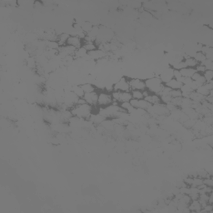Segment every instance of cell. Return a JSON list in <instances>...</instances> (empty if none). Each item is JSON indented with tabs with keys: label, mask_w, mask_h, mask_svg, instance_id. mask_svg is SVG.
I'll list each match as a JSON object with an SVG mask.
<instances>
[{
	"label": "cell",
	"mask_w": 213,
	"mask_h": 213,
	"mask_svg": "<svg viewBox=\"0 0 213 213\" xmlns=\"http://www.w3.org/2000/svg\"><path fill=\"white\" fill-rule=\"evenodd\" d=\"M70 110L72 116L74 117H79L82 119H89L92 114L93 108L88 103H83L75 105Z\"/></svg>",
	"instance_id": "obj_1"
},
{
	"label": "cell",
	"mask_w": 213,
	"mask_h": 213,
	"mask_svg": "<svg viewBox=\"0 0 213 213\" xmlns=\"http://www.w3.org/2000/svg\"><path fill=\"white\" fill-rule=\"evenodd\" d=\"M145 83H146V89L151 93H154V94H157V95H159V93L162 90L163 87L165 86L159 77L149 78L145 80Z\"/></svg>",
	"instance_id": "obj_2"
},
{
	"label": "cell",
	"mask_w": 213,
	"mask_h": 213,
	"mask_svg": "<svg viewBox=\"0 0 213 213\" xmlns=\"http://www.w3.org/2000/svg\"><path fill=\"white\" fill-rule=\"evenodd\" d=\"M113 97V102H117L118 104L122 102H127L132 99L131 92H120V91H114L111 92Z\"/></svg>",
	"instance_id": "obj_3"
},
{
	"label": "cell",
	"mask_w": 213,
	"mask_h": 213,
	"mask_svg": "<svg viewBox=\"0 0 213 213\" xmlns=\"http://www.w3.org/2000/svg\"><path fill=\"white\" fill-rule=\"evenodd\" d=\"M113 99L112 94L108 92H101L98 93V100H97V107L106 108L109 105L113 104Z\"/></svg>",
	"instance_id": "obj_4"
},
{
	"label": "cell",
	"mask_w": 213,
	"mask_h": 213,
	"mask_svg": "<svg viewBox=\"0 0 213 213\" xmlns=\"http://www.w3.org/2000/svg\"><path fill=\"white\" fill-rule=\"evenodd\" d=\"M114 91H120V92H131V88L129 85V80L126 78H121L117 80V83L113 85Z\"/></svg>",
	"instance_id": "obj_5"
},
{
	"label": "cell",
	"mask_w": 213,
	"mask_h": 213,
	"mask_svg": "<svg viewBox=\"0 0 213 213\" xmlns=\"http://www.w3.org/2000/svg\"><path fill=\"white\" fill-rule=\"evenodd\" d=\"M84 101L86 102V103H88L90 106L93 107H97V100H98V92L97 91L92 92H88L85 93L83 97Z\"/></svg>",
	"instance_id": "obj_6"
},
{
	"label": "cell",
	"mask_w": 213,
	"mask_h": 213,
	"mask_svg": "<svg viewBox=\"0 0 213 213\" xmlns=\"http://www.w3.org/2000/svg\"><path fill=\"white\" fill-rule=\"evenodd\" d=\"M129 85L132 90H140V91H144L146 88V83L145 81L140 78H132L129 80Z\"/></svg>",
	"instance_id": "obj_7"
},
{
	"label": "cell",
	"mask_w": 213,
	"mask_h": 213,
	"mask_svg": "<svg viewBox=\"0 0 213 213\" xmlns=\"http://www.w3.org/2000/svg\"><path fill=\"white\" fill-rule=\"evenodd\" d=\"M130 103H131V105L134 108L143 109V110H146V111L151 106L150 103L148 102H146L144 98L141 99V100H137V99H133L132 98V100L130 101Z\"/></svg>",
	"instance_id": "obj_8"
},
{
	"label": "cell",
	"mask_w": 213,
	"mask_h": 213,
	"mask_svg": "<svg viewBox=\"0 0 213 213\" xmlns=\"http://www.w3.org/2000/svg\"><path fill=\"white\" fill-rule=\"evenodd\" d=\"M83 40H82L81 38L77 37V36L70 35V37L67 39V45L73 47V48H75L76 49L81 48L83 46Z\"/></svg>",
	"instance_id": "obj_9"
},
{
	"label": "cell",
	"mask_w": 213,
	"mask_h": 213,
	"mask_svg": "<svg viewBox=\"0 0 213 213\" xmlns=\"http://www.w3.org/2000/svg\"><path fill=\"white\" fill-rule=\"evenodd\" d=\"M88 55L90 57V59L92 60H94V61H97L99 59H104L105 57L107 56L106 55V53L103 52L102 50H100V49H96V50L92 51V52H88Z\"/></svg>",
	"instance_id": "obj_10"
},
{
	"label": "cell",
	"mask_w": 213,
	"mask_h": 213,
	"mask_svg": "<svg viewBox=\"0 0 213 213\" xmlns=\"http://www.w3.org/2000/svg\"><path fill=\"white\" fill-rule=\"evenodd\" d=\"M188 208L191 211V212H201V205L198 200H193L190 201L188 205Z\"/></svg>",
	"instance_id": "obj_11"
},
{
	"label": "cell",
	"mask_w": 213,
	"mask_h": 213,
	"mask_svg": "<svg viewBox=\"0 0 213 213\" xmlns=\"http://www.w3.org/2000/svg\"><path fill=\"white\" fill-rule=\"evenodd\" d=\"M144 99L148 102L151 105H155L162 102H161V97L157 94H154V93H150L149 95L144 97Z\"/></svg>",
	"instance_id": "obj_12"
},
{
	"label": "cell",
	"mask_w": 213,
	"mask_h": 213,
	"mask_svg": "<svg viewBox=\"0 0 213 213\" xmlns=\"http://www.w3.org/2000/svg\"><path fill=\"white\" fill-rule=\"evenodd\" d=\"M184 63L186 64V67H192V68H195V67L199 64L196 61V59H194L193 57L191 56H184Z\"/></svg>",
	"instance_id": "obj_13"
},
{
	"label": "cell",
	"mask_w": 213,
	"mask_h": 213,
	"mask_svg": "<svg viewBox=\"0 0 213 213\" xmlns=\"http://www.w3.org/2000/svg\"><path fill=\"white\" fill-rule=\"evenodd\" d=\"M165 86H167V87L171 88V89H181L182 86V83L181 82H179L178 80L172 78L168 83L165 84Z\"/></svg>",
	"instance_id": "obj_14"
},
{
	"label": "cell",
	"mask_w": 213,
	"mask_h": 213,
	"mask_svg": "<svg viewBox=\"0 0 213 213\" xmlns=\"http://www.w3.org/2000/svg\"><path fill=\"white\" fill-rule=\"evenodd\" d=\"M70 37L69 34H66V33H63V34H59L58 36V42H59V46L63 47L67 45V42L68 38Z\"/></svg>",
	"instance_id": "obj_15"
},
{
	"label": "cell",
	"mask_w": 213,
	"mask_h": 213,
	"mask_svg": "<svg viewBox=\"0 0 213 213\" xmlns=\"http://www.w3.org/2000/svg\"><path fill=\"white\" fill-rule=\"evenodd\" d=\"M72 92H73L76 96L78 97H79V98H83L84 94H85V92H84L83 89L81 85H74V86H72Z\"/></svg>",
	"instance_id": "obj_16"
},
{
	"label": "cell",
	"mask_w": 213,
	"mask_h": 213,
	"mask_svg": "<svg viewBox=\"0 0 213 213\" xmlns=\"http://www.w3.org/2000/svg\"><path fill=\"white\" fill-rule=\"evenodd\" d=\"M205 97H206L201 95L198 92H196V91H193V92L190 94V96H189V98H190L192 102H200V103L201 102H203V101L205 100Z\"/></svg>",
	"instance_id": "obj_17"
},
{
	"label": "cell",
	"mask_w": 213,
	"mask_h": 213,
	"mask_svg": "<svg viewBox=\"0 0 213 213\" xmlns=\"http://www.w3.org/2000/svg\"><path fill=\"white\" fill-rule=\"evenodd\" d=\"M180 72L182 76L184 78H192V75L196 72V69L192 67H185L183 69L180 70Z\"/></svg>",
	"instance_id": "obj_18"
},
{
	"label": "cell",
	"mask_w": 213,
	"mask_h": 213,
	"mask_svg": "<svg viewBox=\"0 0 213 213\" xmlns=\"http://www.w3.org/2000/svg\"><path fill=\"white\" fill-rule=\"evenodd\" d=\"M189 196L191 198V200H198L199 197V191L198 188L196 187H190V192H189Z\"/></svg>",
	"instance_id": "obj_19"
},
{
	"label": "cell",
	"mask_w": 213,
	"mask_h": 213,
	"mask_svg": "<svg viewBox=\"0 0 213 213\" xmlns=\"http://www.w3.org/2000/svg\"><path fill=\"white\" fill-rule=\"evenodd\" d=\"M88 52L85 48H84L82 46L81 48H78L75 52V54H74V57H75L76 59H83L85 58L87 55H88Z\"/></svg>",
	"instance_id": "obj_20"
},
{
	"label": "cell",
	"mask_w": 213,
	"mask_h": 213,
	"mask_svg": "<svg viewBox=\"0 0 213 213\" xmlns=\"http://www.w3.org/2000/svg\"><path fill=\"white\" fill-rule=\"evenodd\" d=\"M27 66L29 67V68H37L38 67V63H37V60L36 58H34V56H29L28 59H27Z\"/></svg>",
	"instance_id": "obj_21"
},
{
	"label": "cell",
	"mask_w": 213,
	"mask_h": 213,
	"mask_svg": "<svg viewBox=\"0 0 213 213\" xmlns=\"http://www.w3.org/2000/svg\"><path fill=\"white\" fill-rule=\"evenodd\" d=\"M83 47L88 52H92V51L97 49V46L95 42H83Z\"/></svg>",
	"instance_id": "obj_22"
},
{
	"label": "cell",
	"mask_w": 213,
	"mask_h": 213,
	"mask_svg": "<svg viewBox=\"0 0 213 213\" xmlns=\"http://www.w3.org/2000/svg\"><path fill=\"white\" fill-rule=\"evenodd\" d=\"M181 91L182 93V97H189L190 94L193 92L192 88L187 85H185V84H182V86L181 88Z\"/></svg>",
	"instance_id": "obj_23"
},
{
	"label": "cell",
	"mask_w": 213,
	"mask_h": 213,
	"mask_svg": "<svg viewBox=\"0 0 213 213\" xmlns=\"http://www.w3.org/2000/svg\"><path fill=\"white\" fill-rule=\"evenodd\" d=\"M192 101L189 97H182V100L180 105V109L187 108H192Z\"/></svg>",
	"instance_id": "obj_24"
},
{
	"label": "cell",
	"mask_w": 213,
	"mask_h": 213,
	"mask_svg": "<svg viewBox=\"0 0 213 213\" xmlns=\"http://www.w3.org/2000/svg\"><path fill=\"white\" fill-rule=\"evenodd\" d=\"M208 197H209V194H207V193H204V194H199L198 201L200 202V204L201 205V206H202V207L208 203Z\"/></svg>",
	"instance_id": "obj_25"
},
{
	"label": "cell",
	"mask_w": 213,
	"mask_h": 213,
	"mask_svg": "<svg viewBox=\"0 0 213 213\" xmlns=\"http://www.w3.org/2000/svg\"><path fill=\"white\" fill-rule=\"evenodd\" d=\"M82 88L83 89V91L85 93H88V92H92L96 91V88L92 85V84L89 83H86L81 85Z\"/></svg>",
	"instance_id": "obj_26"
},
{
	"label": "cell",
	"mask_w": 213,
	"mask_h": 213,
	"mask_svg": "<svg viewBox=\"0 0 213 213\" xmlns=\"http://www.w3.org/2000/svg\"><path fill=\"white\" fill-rule=\"evenodd\" d=\"M131 94H132V97L133 99L141 100V99L144 98L143 92H142V91H140V90H132L131 91Z\"/></svg>",
	"instance_id": "obj_27"
},
{
	"label": "cell",
	"mask_w": 213,
	"mask_h": 213,
	"mask_svg": "<svg viewBox=\"0 0 213 213\" xmlns=\"http://www.w3.org/2000/svg\"><path fill=\"white\" fill-rule=\"evenodd\" d=\"M196 92H198L199 94H201V95H202V96H204V97H206L207 95H209V93H210V91H209L207 88H206V86H205V85L199 86L198 88H196Z\"/></svg>",
	"instance_id": "obj_28"
},
{
	"label": "cell",
	"mask_w": 213,
	"mask_h": 213,
	"mask_svg": "<svg viewBox=\"0 0 213 213\" xmlns=\"http://www.w3.org/2000/svg\"><path fill=\"white\" fill-rule=\"evenodd\" d=\"M92 24L91 23H89V22H83L82 24H81V28H82V29L83 31L85 34H88L92 29Z\"/></svg>",
	"instance_id": "obj_29"
},
{
	"label": "cell",
	"mask_w": 213,
	"mask_h": 213,
	"mask_svg": "<svg viewBox=\"0 0 213 213\" xmlns=\"http://www.w3.org/2000/svg\"><path fill=\"white\" fill-rule=\"evenodd\" d=\"M194 59H196V61L198 63H202L206 60V56H205L204 53H202L201 52H196L195 56L193 57Z\"/></svg>",
	"instance_id": "obj_30"
},
{
	"label": "cell",
	"mask_w": 213,
	"mask_h": 213,
	"mask_svg": "<svg viewBox=\"0 0 213 213\" xmlns=\"http://www.w3.org/2000/svg\"><path fill=\"white\" fill-rule=\"evenodd\" d=\"M59 46L58 41H48L47 42V48L48 49H59Z\"/></svg>",
	"instance_id": "obj_31"
},
{
	"label": "cell",
	"mask_w": 213,
	"mask_h": 213,
	"mask_svg": "<svg viewBox=\"0 0 213 213\" xmlns=\"http://www.w3.org/2000/svg\"><path fill=\"white\" fill-rule=\"evenodd\" d=\"M202 75H203L206 82L213 81V70H206V72Z\"/></svg>",
	"instance_id": "obj_32"
},
{
	"label": "cell",
	"mask_w": 213,
	"mask_h": 213,
	"mask_svg": "<svg viewBox=\"0 0 213 213\" xmlns=\"http://www.w3.org/2000/svg\"><path fill=\"white\" fill-rule=\"evenodd\" d=\"M201 64H202L206 67V70H213V60L206 59L204 62L202 63H201Z\"/></svg>",
	"instance_id": "obj_33"
},
{
	"label": "cell",
	"mask_w": 213,
	"mask_h": 213,
	"mask_svg": "<svg viewBox=\"0 0 213 213\" xmlns=\"http://www.w3.org/2000/svg\"><path fill=\"white\" fill-rule=\"evenodd\" d=\"M201 184H203V179L199 177V176H196V177H193L191 187H199Z\"/></svg>",
	"instance_id": "obj_34"
},
{
	"label": "cell",
	"mask_w": 213,
	"mask_h": 213,
	"mask_svg": "<svg viewBox=\"0 0 213 213\" xmlns=\"http://www.w3.org/2000/svg\"><path fill=\"white\" fill-rule=\"evenodd\" d=\"M170 95H171V98H176V97H182V93L181 89H171Z\"/></svg>",
	"instance_id": "obj_35"
},
{
	"label": "cell",
	"mask_w": 213,
	"mask_h": 213,
	"mask_svg": "<svg viewBox=\"0 0 213 213\" xmlns=\"http://www.w3.org/2000/svg\"><path fill=\"white\" fill-rule=\"evenodd\" d=\"M202 121L204 122V123L206 126H212L213 125V117L212 116H205L202 118Z\"/></svg>",
	"instance_id": "obj_36"
},
{
	"label": "cell",
	"mask_w": 213,
	"mask_h": 213,
	"mask_svg": "<svg viewBox=\"0 0 213 213\" xmlns=\"http://www.w3.org/2000/svg\"><path fill=\"white\" fill-rule=\"evenodd\" d=\"M196 121V120H193V119L189 118V119H187L186 122H184L182 124H183L184 127H187V128H192V127H194V124H195Z\"/></svg>",
	"instance_id": "obj_37"
},
{
	"label": "cell",
	"mask_w": 213,
	"mask_h": 213,
	"mask_svg": "<svg viewBox=\"0 0 213 213\" xmlns=\"http://www.w3.org/2000/svg\"><path fill=\"white\" fill-rule=\"evenodd\" d=\"M197 176H199V177H201V178L204 179V178H206V177L212 176V175H210V174L208 173V171H206V170L202 169V170L198 171V172H197Z\"/></svg>",
	"instance_id": "obj_38"
},
{
	"label": "cell",
	"mask_w": 213,
	"mask_h": 213,
	"mask_svg": "<svg viewBox=\"0 0 213 213\" xmlns=\"http://www.w3.org/2000/svg\"><path fill=\"white\" fill-rule=\"evenodd\" d=\"M203 184H205L206 186L210 187H213V179L212 176H208V177H206L203 179Z\"/></svg>",
	"instance_id": "obj_39"
},
{
	"label": "cell",
	"mask_w": 213,
	"mask_h": 213,
	"mask_svg": "<svg viewBox=\"0 0 213 213\" xmlns=\"http://www.w3.org/2000/svg\"><path fill=\"white\" fill-rule=\"evenodd\" d=\"M161 97V102H162L163 104H167V103H169V102H171V95H166V96H160Z\"/></svg>",
	"instance_id": "obj_40"
},
{
	"label": "cell",
	"mask_w": 213,
	"mask_h": 213,
	"mask_svg": "<svg viewBox=\"0 0 213 213\" xmlns=\"http://www.w3.org/2000/svg\"><path fill=\"white\" fill-rule=\"evenodd\" d=\"M212 204H209V203H207V204L201 208V212H212Z\"/></svg>",
	"instance_id": "obj_41"
},
{
	"label": "cell",
	"mask_w": 213,
	"mask_h": 213,
	"mask_svg": "<svg viewBox=\"0 0 213 213\" xmlns=\"http://www.w3.org/2000/svg\"><path fill=\"white\" fill-rule=\"evenodd\" d=\"M189 192H190V187H188L187 185L179 188V192L182 195H188Z\"/></svg>",
	"instance_id": "obj_42"
},
{
	"label": "cell",
	"mask_w": 213,
	"mask_h": 213,
	"mask_svg": "<svg viewBox=\"0 0 213 213\" xmlns=\"http://www.w3.org/2000/svg\"><path fill=\"white\" fill-rule=\"evenodd\" d=\"M182 100V97H176V98H172V99H171V102L172 104L175 105L176 108H180V105H181Z\"/></svg>",
	"instance_id": "obj_43"
},
{
	"label": "cell",
	"mask_w": 213,
	"mask_h": 213,
	"mask_svg": "<svg viewBox=\"0 0 213 213\" xmlns=\"http://www.w3.org/2000/svg\"><path fill=\"white\" fill-rule=\"evenodd\" d=\"M195 69H196V72H199L201 74H203L205 72H206V67H205L202 64H200V63L195 67Z\"/></svg>",
	"instance_id": "obj_44"
},
{
	"label": "cell",
	"mask_w": 213,
	"mask_h": 213,
	"mask_svg": "<svg viewBox=\"0 0 213 213\" xmlns=\"http://www.w3.org/2000/svg\"><path fill=\"white\" fill-rule=\"evenodd\" d=\"M196 83V84L198 85V86H201V85H204L206 83V79H205V78L203 77V75H201L195 81Z\"/></svg>",
	"instance_id": "obj_45"
},
{
	"label": "cell",
	"mask_w": 213,
	"mask_h": 213,
	"mask_svg": "<svg viewBox=\"0 0 213 213\" xmlns=\"http://www.w3.org/2000/svg\"><path fill=\"white\" fill-rule=\"evenodd\" d=\"M204 85L206 86V88L208 89L209 91H212L213 90V81H211V82H206V83Z\"/></svg>",
	"instance_id": "obj_46"
},
{
	"label": "cell",
	"mask_w": 213,
	"mask_h": 213,
	"mask_svg": "<svg viewBox=\"0 0 213 213\" xmlns=\"http://www.w3.org/2000/svg\"><path fill=\"white\" fill-rule=\"evenodd\" d=\"M208 203L209 204H213V192H212V193L209 194Z\"/></svg>",
	"instance_id": "obj_47"
}]
</instances>
